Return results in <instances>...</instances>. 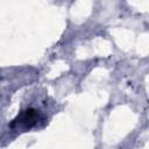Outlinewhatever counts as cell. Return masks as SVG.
Masks as SVG:
<instances>
[{
	"label": "cell",
	"mask_w": 149,
	"mask_h": 149,
	"mask_svg": "<svg viewBox=\"0 0 149 149\" xmlns=\"http://www.w3.org/2000/svg\"><path fill=\"white\" fill-rule=\"evenodd\" d=\"M42 120L41 114L38 111L29 108L26 111H22L16 119L13 120L10 123V127H16V128H23V129H29L38 123V121Z\"/></svg>",
	"instance_id": "obj_1"
}]
</instances>
